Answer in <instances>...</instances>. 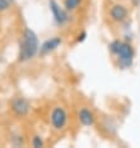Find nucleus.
Here are the masks:
<instances>
[{"instance_id": "2", "label": "nucleus", "mask_w": 140, "mask_h": 148, "mask_svg": "<svg viewBox=\"0 0 140 148\" xmlns=\"http://www.w3.org/2000/svg\"><path fill=\"white\" fill-rule=\"evenodd\" d=\"M116 56H118V61H119V66L121 69H129L131 65H133V60L135 56L133 46H131L129 42H121Z\"/></svg>"}, {"instance_id": "8", "label": "nucleus", "mask_w": 140, "mask_h": 148, "mask_svg": "<svg viewBox=\"0 0 140 148\" xmlns=\"http://www.w3.org/2000/svg\"><path fill=\"white\" fill-rule=\"evenodd\" d=\"M78 118H79L80 123L85 127L93 126L94 122H95V117H94V113L88 108H81L79 111V114H78Z\"/></svg>"}, {"instance_id": "4", "label": "nucleus", "mask_w": 140, "mask_h": 148, "mask_svg": "<svg viewBox=\"0 0 140 148\" xmlns=\"http://www.w3.org/2000/svg\"><path fill=\"white\" fill-rule=\"evenodd\" d=\"M50 122L54 130L60 131L64 130L68 123V113L63 107H55L51 111L50 114Z\"/></svg>"}, {"instance_id": "7", "label": "nucleus", "mask_w": 140, "mask_h": 148, "mask_svg": "<svg viewBox=\"0 0 140 148\" xmlns=\"http://www.w3.org/2000/svg\"><path fill=\"white\" fill-rule=\"evenodd\" d=\"M110 18L115 23H121L128 18V10L124 5L116 4L110 8Z\"/></svg>"}, {"instance_id": "16", "label": "nucleus", "mask_w": 140, "mask_h": 148, "mask_svg": "<svg viewBox=\"0 0 140 148\" xmlns=\"http://www.w3.org/2000/svg\"><path fill=\"white\" fill-rule=\"evenodd\" d=\"M9 1H10V3H13V1H14V0H9Z\"/></svg>"}, {"instance_id": "15", "label": "nucleus", "mask_w": 140, "mask_h": 148, "mask_svg": "<svg viewBox=\"0 0 140 148\" xmlns=\"http://www.w3.org/2000/svg\"><path fill=\"white\" fill-rule=\"evenodd\" d=\"M131 1H133V4L135 6H139L140 5V0H131Z\"/></svg>"}, {"instance_id": "3", "label": "nucleus", "mask_w": 140, "mask_h": 148, "mask_svg": "<svg viewBox=\"0 0 140 148\" xmlns=\"http://www.w3.org/2000/svg\"><path fill=\"white\" fill-rule=\"evenodd\" d=\"M49 8H50V11L53 16H54L55 23L59 26H63L69 23L70 16L68 14V10L65 8H61L55 0H49Z\"/></svg>"}, {"instance_id": "13", "label": "nucleus", "mask_w": 140, "mask_h": 148, "mask_svg": "<svg viewBox=\"0 0 140 148\" xmlns=\"http://www.w3.org/2000/svg\"><path fill=\"white\" fill-rule=\"evenodd\" d=\"M10 8L9 0H0V11H5Z\"/></svg>"}, {"instance_id": "9", "label": "nucleus", "mask_w": 140, "mask_h": 148, "mask_svg": "<svg viewBox=\"0 0 140 148\" xmlns=\"http://www.w3.org/2000/svg\"><path fill=\"white\" fill-rule=\"evenodd\" d=\"M83 0H65L64 1V8L68 11H74L80 6V4Z\"/></svg>"}, {"instance_id": "11", "label": "nucleus", "mask_w": 140, "mask_h": 148, "mask_svg": "<svg viewBox=\"0 0 140 148\" xmlns=\"http://www.w3.org/2000/svg\"><path fill=\"white\" fill-rule=\"evenodd\" d=\"M31 145L35 148H42V147H44V141L40 136H34V137H33V141H31Z\"/></svg>"}, {"instance_id": "10", "label": "nucleus", "mask_w": 140, "mask_h": 148, "mask_svg": "<svg viewBox=\"0 0 140 148\" xmlns=\"http://www.w3.org/2000/svg\"><path fill=\"white\" fill-rule=\"evenodd\" d=\"M120 45H121V41H119V40L112 41V42L109 44V50H110V52L114 54V55H116L118 51H119V49H120Z\"/></svg>"}, {"instance_id": "1", "label": "nucleus", "mask_w": 140, "mask_h": 148, "mask_svg": "<svg viewBox=\"0 0 140 148\" xmlns=\"http://www.w3.org/2000/svg\"><path fill=\"white\" fill-rule=\"evenodd\" d=\"M39 39L34 30L26 27L23 32V38L19 45V61L26 62V61L34 59L36 54H39Z\"/></svg>"}, {"instance_id": "5", "label": "nucleus", "mask_w": 140, "mask_h": 148, "mask_svg": "<svg viewBox=\"0 0 140 148\" xmlns=\"http://www.w3.org/2000/svg\"><path fill=\"white\" fill-rule=\"evenodd\" d=\"M11 111L16 117H25L30 112V102L24 97H15L11 101Z\"/></svg>"}, {"instance_id": "12", "label": "nucleus", "mask_w": 140, "mask_h": 148, "mask_svg": "<svg viewBox=\"0 0 140 148\" xmlns=\"http://www.w3.org/2000/svg\"><path fill=\"white\" fill-rule=\"evenodd\" d=\"M23 145H24V138L21 137V136H15V137H13V146L20 147Z\"/></svg>"}, {"instance_id": "14", "label": "nucleus", "mask_w": 140, "mask_h": 148, "mask_svg": "<svg viewBox=\"0 0 140 148\" xmlns=\"http://www.w3.org/2000/svg\"><path fill=\"white\" fill-rule=\"evenodd\" d=\"M85 39H86V32H85V31H83V32H81V34L78 35V39H76V41H78V42H81V41H84Z\"/></svg>"}, {"instance_id": "6", "label": "nucleus", "mask_w": 140, "mask_h": 148, "mask_svg": "<svg viewBox=\"0 0 140 148\" xmlns=\"http://www.w3.org/2000/svg\"><path fill=\"white\" fill-rule=\"evenodd\" d=\"M61 42H63V40H61V38H59V36H54V38H51V39L45 40L39 47V55L40 56L49 55L50 52L55 51L61 45Z\"/></svg>"}]
</instances>
